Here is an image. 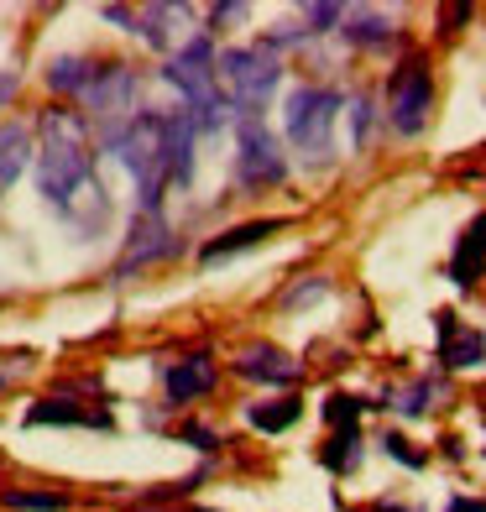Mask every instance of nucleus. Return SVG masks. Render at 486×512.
<instances>
[{
	"instance_id": "f257e3e1",
	"label": "nucleus",
	"mask_w": 486,
	"mask_h": 512,
	"mask_svg": "<svg viewBox=\"0 0 486 512\" xmlns=\"http://www.w3.org/2000/svg\"><path fill=\"white\" fill-rule=\"evenodd\" d=\"M89 168H95V152H89V121L84 110L53 105L37 115V194L53 209H68L79 199V189L89 194Z\"/></svg>"
},
{
	"instance_id": "f03ea898",
	"label": "nucleus",
	"mask_w": 486,
	"mask_h": 512,
	"mask_svg": "<svg viewBox=\"0 0 486 512\" xmlns=\"http://www.w3.org/2000/svg\"><path fill=\"white\" fill-rule=\"evenodd\" d=\"M105 152L121 157V168L136 178L142 215H157L162 189L173 183V157H168V126H162V110H136L131 121L105 126Z\"/></svg>"
},
{
	"instance_id": "7ed1b4c3",
	"label": "nucleus",
	"mask_w": 486,
	"mask_h": 512,
	"mask_svg": "<svg viewBox=\"0 0 486 512\" xmlns=\"http://www.w3.org/2000/svg\"><path fill=\"white\" fill-rule=\"evenodd\" d=\"M162 79H168L178 95H183V110H189V121L199 136H215L225 126V95H220V79H215V42L194 32L183 48L162 63Z\"/></svg>"
},
{
	"instance_id": "20e7f679",
	"label": "nucleus",
	"mask_w": 486,
	"mask_h": 512,
	"mask_svg": "<svg viewBox=\"0 0 486 512\" xmlns=\"http://www.w3.org/2000/svg\"><path fill=\"white\" fill-rule=\"evenodd\" d=\"M215 79L225 105H236L241 115H262V105L272 100V89L283 84V63L267 42H251V48H225L215 53Z\"/></svg>"
},
{
	"instance_id": "39448f33",
	"label": "nucleus",
	"mask_w": 486,
	"mask_h": 512,
	"mask_svg": "<svg viewBox=\"0 0 486 512\" xmlns=\"http://www.w3.org/2000/svg\"><path fill=\"white\" fill-rule=\"evenodd\" d=\"M335 115H340V95L335 89H324V84H298L288 105H283V131H288V142L324 162L335 147Z\"/></svg>"
},
{
	"instance_id": "423d86ee",
	"label": "nucleus",
	"mask_w": 486,
	"mask_h": 512,
	"mask_svg": "<svg viewBox=\"0 0 486 512\" xmlns=\"http://www.w3.org/2000/svg\"><path fill=\"white\" fill-rule=\"evenodd\" d=\"M288 178V152L267 131L262 115H241L236 121V183L241 189H277Z\"/></svg>"
},
{
	"instance_id": "0eeeda50",
	"label": "nucleus",
	"mask_w": 486,
	"mask_h": 512,
	"mask_svg": "<svg viewBox=\"0 0 486 512\" xmlns=\"http://www.w3.org/2000/svg\"><path fill=\"white\" fill-rule=\"evenodd\" d=\"M429 110H434V74H429V58L424 53H408L398 63V74L387 84V121L392 131L403 136H419L429 126Z\"/></svg>"
},
{
	"instance_id": "6e6552de",
	"label": "nucleus",
	"mask_w": 486,
	"mask_h": 512,
	"mask_svg": "<svg viewBox=\"0 0 486 512\" xmlns=\"http://www.w3.org/2000/svg\"><path fill=\"white\" fill-rule=\"evenodd\" d=\"M136 95H142V79H136L131 63H95L79 105L95 115V121L115 126V121H131L136 115Z\"/></svg>"
},
{
	"instance_id": "1a4fd4ad",
	"label": "nucleus",
	"mask_w": 486,
	"mask_h": 512,
	"mask_svg": "<svg viewBox=\"0 0 486 512\" xmlns=\"http://www.w3.org/2000/svg\"><path fill=\"white\" fill-rule=\"evenodd\" d=\"M168 256H178V236H173L168 215H142L131 225V236H126V251L115 256V277L157 267V262H168Z\"/></svg>"
},
{
	"instance_id": "9d476101",
	"label": "nucleus",
	"mask_w": 486,
	"mask_h": 512,
	"mask_svg": "<svg viewBox=\"0 0 486 512\" xmlns=\"http://www.w3.org/2000/svg\"><path fill=\"white\" fill-rule=\"evenodd\" d=\"M236 377L246 382H267V387H293L304 377V366H298L283 345H267V340H251L236 351Z\"/></svg>"
},
{
	"instance_id": "9b49d317",
	"label": "nucleus",
	"mask_w": 486,
	"mask_h": 512,
	"mask_svg": "<svg viewBox=\"0 0 486 512\" xmlns=\"http://www.w3.org/2000/svg\"><path fill=\"white\" fill-rule=\"evenodd\" d=\"M215 382H220V371L210 356H183L162 371V398L173 408H183V403H199L204 392H215Z\"/></svg>"
},
{
	"instance_id": "f8f14e48",
	"label": "nucleus",
	"mask_w": 486,
	"mask_h": 512,
	"mask_svg": "<svg viewBox=\"0 0 486 512\" xmlns=\"http://www.w3.org/2000/svg\"><path fill=\"white\" fill-rule=\"evenodd\" d=\"M21 424L37 429V424H53V429H115V418L105 408H84V403H68V398H42L21 413Z\"/></svg>"
},
{
	"instance_id": "ddd939ff",
	"label": "nucleus",
	"mask_w": 486,
	"mask_h": 512,
	"mask_svg": "<svg viewBox=\"0 0 486 512\" xmlns=\"http://www.w3.org/2000/svg\"><path fill=\"white\" fill-rule=\"evenodd\" d=\"M283 225H288V220H277V215L230 225V230H220V236H210V241L199 246V262H225V256H236V251H251V246H262L267 236H277Z\"/></svg>"
},
{
	"instance_id": "4468645a",
	"label": "nucleus",
	"mask_w": 486,
	"mask_h": 512,
	"mask_svg": "<svg viewBox=\"0 0 486 512\" xmlns=\"http://www.w3.org/2000/svg\"><path fill=\"white\" fill-rule=\"evenodd\" d=\"M481 272H486V215H476L466 225V236L455 241V256H450V277L460 288L481 283Z\"/></svg>"
},
{
	"instance_id": "2eb2a0df",
	"label": "nucleus",
	"mask_w": 486,
	"mask_h": 512,
	"mask_svg": "<svg viewBox=\"0 0 486 512\" xmlns=\"http://www.w3.org/2000/svg\"><path fill=\"white\" fill-rule=\"evenodd\" d=\"M32 152H37L32 126H21V121H6V126H0V194H6L21 173H27Z\"/></svg>"
},
{
	"instance_id": "dca6fc26",
	"label": "nucleus",
	"mask_w": 486,
	"mask_h": 512,
	"mask_svg": "<svg viewBox=\"0 0 486 512\" xmlns=\"http://www.w3.org/2000/svg\"><path fill=\"white\" fill-rule=\"evenodd\" d=\"M486 356V340L476 330H460L455 314H439V361L445 366H476Z\"/></svg>"
},
{
	"instance_id": "f3484780",
	"label": "nucleus",
	"mask_w": 486,
	"mask_h": 512,
	"mask_svg": "<svg viewBox=\"0 0 486 512\" xmlns=\"http://www.w3.org/2000/svg\"><path fill=\"white\" fill-rule=\"evenodd\" d=\"M89 74H95V58H79V53H58L48 68H42V84L53 89V95H68V100H79L84 95V84Z\"/></svg>"
},
{
	"instance_id": "a211bd4d",
	"label": "nucleus",
	"mask_w": 486,
	"mask_h": 512,
	"mask_svg": "<svg viewBox=\"0 0 486 512\" xmlns=\"http://www.w3.org/2000/svg\"><path fill=\"white\" fill-rule=\"evenodd\" d=\"M298 418H304V398H267V403H251L246 408V424L257 429V434H283V429H293Z\"/></svg>"
},
{
	"instance_id": "6ab92c4d",
	"label": "nucleus",
	"mask_w": 486,
	"mask_h": 512,
	"mask_svg": "<svg viewBox=\"0 0 486 512\" xmlns=\"http://www.w3.org/2000/svg\"><path fill=\"white\" fill-rule=\"evenodd\" d=\"M0 507L6 512H68L74 497L58 492V486H6V492H0Z\"/></svg>"
},
{
	"instance_id": "aec40b11",
	"label": "nucleus",
	"mask_w": 486,
	"mask_h": 512,
	"mask_svg": "<svg viewBox=\"0 0 486 512\" xmlns=\"http://www.w3.org/2000/svg\"><path fill=\"white\" fill-rule=\"evenodd\" d=\"M183 16H189V11H183V6H147V11H136V32H142L147 37V48H168V42H173V21H183Z\"/></svg>"
},
{
	"instance_id": "412c9836",
	"label": "nucleus",
	"mask_w": 486,
	"mask_h": 512,
	"mask_svg": "<svg viewBox=\"0 0 486 512\" xmlns=\"http://www.w3.org/2000/svg\"><path fill=\"white\" fill-rule=\"evenodd\" d=\"M345 42H356V48H382L392 37V21L382 11H345Z\"/></svg>"
},
{
	"instance_id": "4be33fe9",
	"label": "nucleus",
	"mask_w": 486,
	"mask_h": 512,
	"mask_svg": "<svg viewBox=\"0 0 486 512\" xmlns=\"http://www.w3.org/2000/svg\"><path fill=\"white\" fill-rule=\"evenodd\" d=\"M319 460L330 465L335 476H345V471H351V465L361 460V434H356V429H340V434L330 439V445L319 450Z\"/></svg>"
},
{
	"instance_id": "5701e85b",
	"label": "nucleus",
	"mask_w": 486,
	"mask_h": 512,
	"mask_svg": "<svg viewBox=\"0 0 486 512\" xmlns=\"http://www.w3.org/2000/svg\"><path fill=\"white\" fill-rule=\"evenodd\" d=\"M361 408H366L361 398H345V392H335V398L324 403V418H330V424H335V434H340V429H356Z\"/></svg>"
},
{
	"instance_id": "b1692460",
	"label": "nucleus",
	"mask_w": 486,
	"mask_h": 512,
	"mask_svg": "<svg viewBox=\"0 0 486 512\" xmlns=\"http://www.w3.org/2000/svg\"><path fill=\"white\" fill-rule=\"evenodd\" d=\"M372 121H377L372 95H356V100H351V131H356V147H366V136H372Z\"/></svg>"
},
{
	"instance_id": "393cba45",
	"label": "nucleus",
	"mask_w": 486,
	"mask_h": 512,
	"mask_svg": "<svg viewBox=\"0 0 486 512\" xmlns=\"http://www.w3.org/2000/svg\"><path fill=\"white\" fill-rule=\"evenodd\" d=\"M382 450H387L392 460H398V465H408V471H419V465L429 460L424 450H413V445H408V439H403V434H382Z\"/></svg>"
},
{
	"instance_id": "a878e982",
	"label": "nucleus",
	"mask_w": 486,
	"mask_h": 512,
	"mask_svg": "<svg viewBox=\"0 0 486 512\" xmlns=\"http://www.w3.org/2000/svg\"><path fill=\"white\" fill-rule=\"evenodd\" d=\"M304 21H309L304 32H335L345 21V6H304Z\"/></svg>"
},
{
	"instance_id": "bb28decb",
	"label": "nucleus",
	"mask_w": 486,
	"mask_h": 512,
	"mask_svg": "<svg viewBox=\"0 0 486 512\" xmlns=\"http://www.w3.org/2000/svg\"><path fill=\"white\" fill-rule=\"evenodd\" d=\"M178 434H183V439H189V445H194V450H204V455H210V450H220V434H215L210 424H183Z\"/></svg>"
},
{
	"instance_id": "cd10ccee",
	"label": "nucleus",
	"mask_w": 486,
	"mask_h": 512,
	"mask_svg": "<svg viewBox=\"0 0 486 512\" xmlns=\"http://www.w3.org/2000/svg\"><path fill=\"white\" fill-rule=\"evenodd\" d=\"M429 398H434V387H429V382H413V387L403 392L398 413H408V418H413V413H424V408H429Z\"/></svg>"
},
{
	"instance_id": "c85d7f7f",
	"label": "nucleus",
	"mask_w": 486,
	"mask_h": 512,
	"mask_svg": "<svg viewBox=\"0 0 486 512\" xmlns=\"http://www.w3.org/2000/svg\"><path fill=\"white\" fill-rule=\"evenodd\" d=\"M319 293H324V277H314V283H304V288L283 293V304H288V309H298V304H309V298H319Z\"/></svg>"
},
{
	"instance_id": "c756f323",
	"label": "nucleus",
	"mask_w": 486,
	"mask_h": 512,
	"mask_svg": "<svg viewBox=\"0 0 486 512\" xmlns=\"http://www.w3.org/2000/svg\"><path fill=\"white\" fill-rule=\"evenodd\" d=\"M16 89H21V79L11 74V68H0V110H6V105L16 100Z\"/></svg>"
},
{
	"instance_id": "7c9ffc66",
	"label": "nucleus",
	"mask_w": 486,
	"mask_h": 512,
	"mask_svg": "<svg viewBox=\"0 0 486 512\" xmlns=\"http://www.w3.org/2000/svg\"><path fill=\"white\" fill-rule=\"evenodd\" d=\"M105 21H121V32H136V11L131 6H105Z\"/></svg>"
},
{
	"instance_id": "2f4dec72",
	"label": "nucleus",
	"mask_w": 486,
	"mask_h": 512,
	"mask_svg": "<svg viewBox=\"0 0 486 512\" xmlns=\"http://www.w3.org/2000/svg\"><path fill=\"white\" fill-rule=\"evenodd\" d=\"M445 512H486V502H481V497H450Z\"/></svg>"
},
{
	"instance_id": "473e14b6",
	"label": "nucleus",
	"mask_w": 486,
	"mask_h": 512,
	"mask_svg": "<svg viewBox=\"0 0 486 512\" xmlns=\"http://www.w3.org/2000/svg\"><path fill=\"white\" fill-rule=\"evenodd\" d=\"M366 512H419V507H398V502H377V507H366Z\"/></svg>"
},
{
	"instance_id": "72a5a7b5",
	"label": "nucleus",
	"mask_w": 486,
	"mask_h": 512,
	"mask_svg": "<svg viewBox=\"0 0 486 512\" xmlns=\"http://www.w3.org/2000/svg\"><path fill=\"white\" fill-rule=\"evenodd\" d=\"M0 387H6V377H0Z\"/></svg>"
}]
</instances>
